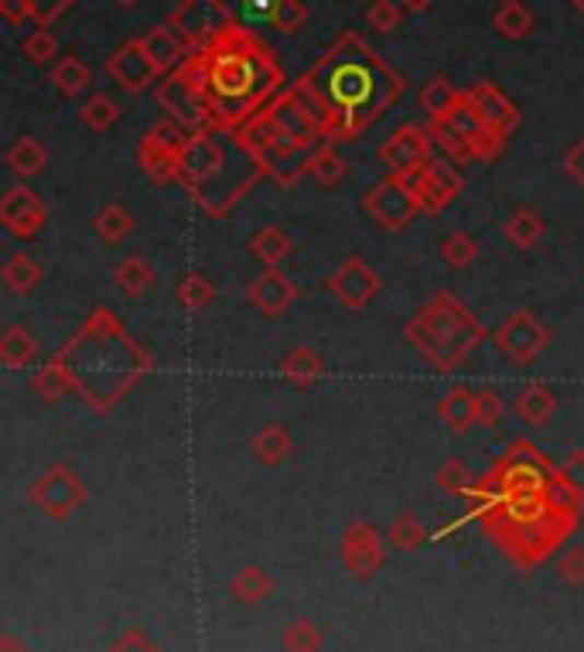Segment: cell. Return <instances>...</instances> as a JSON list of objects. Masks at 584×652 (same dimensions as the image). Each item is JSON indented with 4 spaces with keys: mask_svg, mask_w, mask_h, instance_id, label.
<instances>
[{
    "mask_svg": "<svg viewBox=\"0 0 584 652\" xmlns=\"http://www.w3.org/2000/svg\"><path fill=\"white\" fill-rule=\"evenodd\" d=\"M157 103L168 113V120H175L182 130L188 133H215V117H212V106L209 96L202 90V75H199V62H195V55L164 79L157 82Z\"/></svg>",
    "mask_w": 584,
    "mask_h": 652,
    "instance_id": "7",
    "label": "cell"
},
{
    "mask_svg": "<svg viewBox=\"0 0 584 652\" xmlns=\"http://www.w3.org/2000/svg\"><path fill=\"white\" fill-rule=\"evenodd\" d=\"M404 338L431 362L437 373H452L471 356L486 328L468 307L455 301L452 291H437L417 315L404 325Z\"/></svg>",
    "mask_w": 584,
    "mask_h": 652,
    "instance_id": "5",
    "label": "cell"
},
{
    "mask_svg": "<svg viewBox=\"0 0 584 652\" xmlns=\"http://www.w3.org/2000/svg\"><path fill=\"white\" fill-rule=\"evenodd\" d=\"M462 185H465V178L455 167V161H448V158H431L421 172L413 175V191L421 198V209L428 216L448 209L458 198Z\"/></svg>",
    "mask_w": 584,
    "mask_h": 652,
    "instance_id": "13",
    "label": "cell"
},
{
    "mask_svg": "<svg viewBox=\"0 0 584 652\" xmlns=\"http://www.w3.org/2000/svg\"><path fill=\"white\" fill-rule=\"evenodd\" d=\"M366 212L389 233H400L407 225L421 216V198L413 191V178L404 175H389L386 182H379L370 195H366Z\"/></svg>",
    "mask_w": 584,
    "mask_h": 652,
    "instance_id": "10",
    "label": "cell"
},
{
    "mask_svg": "<svg viewBox=\"0 0 584 652\" xmlns=\"http://www.w3.org/2000/svg\"><path fill=\"white\" fill-rule=\"evenodd\" d=\"M458 96H462V90H455L448 79L437 75V79L424 82V90H421V109L428 113L431 120H441L444 113H448V109L458 103Z\"/></svg>",
    "mask_w": 584,
    "mask_h": 652,
    "instance_id": "38",
    "label": "cell"
},
{
    "mask_svg": "<svg viewBox=\"0 0 584 652\" xmlns=\"http://www.w3.org/2000/svg\"><path fill=\"white\" fill-rule=\"evenodd\" d=\"M260 178L257 161L233 133H191L178 154V185L215 219L226 216Z\"/></svg>",
    "mask_w": 584,
    "mask_h": 652,
    "instance_id": "4",
    "label": "cell"
},
{
    "mask_svg": "<svg viewBox=\"0 0 584 652\" xmlns=\"http://www.w3.org/2000/svg\"><path fill=\"white\" fill-rule=\"evenodd\" d=\"M492 24H495V32L503 35V38H510V42H519V38L530 35V27H534V14H530V8H523L519 0H503V8L495 11Z\"/></svg>",
    "mask_w": 584,
    "mask_h": 652,
    "instance_id": "32",
    "label": "cell"
},
{
    "mask_svg": "<svg viewBox=\"0 0 584 652\" xmlns=\"http://www.w3.org/2000/svg\"><path fill=\"white\" fill-rule=\"evenodd\" d=\"M32 389L42 396V400H59L62 393H69L72 389V380H69V373H66V365H62V359L55 356L51 362H45L42 370L32 376Z\"/></svg>",
    "mask_w": 584,
    "mask_h": 652,
    "instance_id": "36",
    "label": "cell"
},
{
    "mask_svg": "<svg viewBox=\"0 0 584 652\" xmlns=\"http://www.w3.org/2000/svg\"><path fill=\"white\" fill-rule=\"evenodd\" d=\"M195 62H199L202 90L215 117V133L240 130L277 93L288 90L270 48L249 27L240 24H233L206 51H195Z\"/></svg>",
    "mask_w": 584,
    "mask_h": 652,
    "instance_id": "2",
    "label": "cell"
},
{
    "mask_svg": "<svg viewBox=\"0 0 584 652\" xmlns=\"http://www.w3.org/2000/svg\"><path fill=\"white\" fill-rule=\"evenodd\" d=\"M168 24L195 55V51H206L209 45H215L236 21H233V11L226 8V0H182Z\"/></svg>",
    "mask_w": 584,
    "mask_h": 652,
    "instance_id": "9",
    "label": "cell"
},
{
    "mask_svg": "<svg viewBox=\"0 0 584 652\" xmlns=\"http://www.w3.org/2000/svg\"><path fill=\"white\" fill-rule=\"evenodd\" d=\"M72 389L82 393L96 414L109 410L120 396L151 370V356L124 331L114 311L96 307L59 352Z\"/></svg>",
    "mask_w": 584,
    "mask_h": 652,
    "instance_id": "3",
    "label": "cell"
},
{
    "mask_svg": "<svg viewBox=\"0 0 584 652\" xmlns=\"http://www.w3.org/2000/svg\"><path fill=\"white\" fill-rule=\"evenodd\" d=\"M27 8H32V21L38 27H48L55 18L72 8V0H27Z\"/></svg>",
    "mask_w": 584,
    "mask_h": 652,
    "instance_id": "48",
    "label": "cell"
},
{
    "mask_svg": "<svg viewBox=\"0 0 584 652\" xmlns=\"http://www.w3.org/2000/svg\"><path fill=\"white\" fill-rule=\"evenodd\" d=\"M175 294H178L182 307H188V311H202V307H209L215 301V288H212V280L206 273H185L178 280Z\"/></svg>",
    "mask_w": 584,
    "mask_h": 652,
    "instance_id": "40",
    "label": "cell"
},
{
    "mask_svg": "<svg viewBox=\"0 0 584 652\" xmlns=\"http://www.w3.org/2000/svg\"><path fill=\"white\" fill-rule=\"evenodd\" d=\"M0 14L8 24H21L32 18V8H27V0H0Z\"/></svg>",
    "mask_w": 584,
    "mask_h": 652,
    "instance_id": "53",
    "label": "cell"
},
{
    "mask_svg": "<svg viewBox=\"0 0 584 652\" xmlns=\"http://www.w3.org/2000/svg\"><path fill=\"white\" fill-rule=\"evenodd\" d=\"M437 489L448 492V496H468L471 478H468V471H465V465L458 458H448L437 468Z\"/></svg>",
    "mask_w": 584,
    "mask_h": 652,
    "instance_id": "45",
    "label": "cell"
},
{
    "mask_svg": "<svg viewBox=\"0 0 584 652\" xmlns=\"http://www.w3.org/2000/svg\"><path fill=\"white\" fill-rule=\"evenodd\" d=\"M304 21H308V8H304L301 0H277V8L270 14V24L277 27V32H284V35L301 32Z\"/></svg>",
    "mask_w": 584,
    "mask_h": 652,
    "instance_id": "43",
    "label": "cell"
},
{
    "mask_svg": "<svg viewBox=\"0 0 584 652\" xmlns=\"http://www.w3.org/2000/svg\"><path fill=\"white\" fill-rule=\"evenodd\" d=\"M291 451H294V441L281 423H267V428H260L257 438H254V455L264 465H281Z\"/></svg>",
    "mask_w": 584,
    "mask_h": 652,
    "instance_id": "27",
    "label": "cell"
},
{
    "mask_svg": "<svg viewBox=\"0 0 584 652\" xmlns=\"http://www.w3.org/2000/svg\"><path fill=\"white\" fill-rule=\"evenodd\" d=\"M437 414H441V420L448 423L452 431L462 434V431L471 428V423H479V396L471 393V389H465V386H455V389L441 400Z\"/></svg>",
    "mask_w": 584,
    "mask_h": 652,
    "instance_id": "23",
    "label": "cell"
},
{
    "mask_svg": "<svg viewBox=\"0 0 584 652\" xmlns=\"http://www.w3.org/2000/svg\"><path fill=\"white\" fill-rule=\"evenodd\" d=\"M106 75L114 79L120 90L141 93L144 86H151V82H154L161 72H157V66L151 62V55L144 51L141 38H133V42H124L114 55H109Z\"/></svg>",
    "mask_w": 584,
    "mask_h": 652,
    "instance_id": "17",
    "label": "cell"
},
{
    "mask_svg": "<svg viewBox=\"0 0 584 652\" xmlns=\"http://www.w3.org/2000/svg\"><path fill=\"white\" fill-rule=\"evenodd\" d=\"M394 544L400 547V550H410V547H417L424 540V526H421V520L417 516H400L397 523H394Z\"/></svg>",
    "mask_w": 584,
    "mask_h": 652,
    "instance_id": "47",
    "label": "cell"
},
{
    "mask_svg": "<svg viewBox=\"0 0 584 652\" xmlns=\"http://www.w3.org/2000/svg\"><path fill=\"white\" fill-rule=\"evenodd\" d=\"M45 161H48V154H45V148H42V140H35V137L14 140V148L8 151V164H11V172H14L17 178H35V175H42V172H45Z\"/></svg>",
    "mask_w": 584,
    "mask_h": 652,
    "instance_id": "30",
    "label": "cell"
},
{
    "mask_svg": "<svg viewBox=\"0 0 584 652\" xmlns=\"http://www.w3.org/2000/svg\"><path fill=\"white\" fill-rule=\"evenodd\" d=\"M294 298H297V288L277 267H267L254 283H249V301H254L267 318H281L294 304Z\"/></svg>",
    "mask_w": 584,
    "mask_h": 652,
    "instance_id": "20",
    "label": "cell"
},
{
    "mask_svg": "<svg viewBox=\"0 0 584 652\" xmlns=\"http://www.w3.org/2000/svg\"><path fill=\"white\" fill-rule=\"evenodd\" d=\"M79 117H82V124H86L90 130H96V133H103V130H109L117 120H120V106L109 100V96H103V93H96V96H90V103L79 109Z\"/></svg>",
    "mask_w": 584,
    "mask_h": 652,
    "instance_id": "41",
    "label": "cell"
},
{
    "mask_svg": "<svg viewBox=\"0 0 584 652\" xmlns=\"http://www.w3.org/2000/svg\"><path fill=\"white\" fill-rule=\"evenodd\" d=\"M4 283L14 294H32L42 283V267L27 257V253H14V257L4 264Z\"/></svg>",
    "mask_w": 584,
    "mask_h": 652,
    "instance_id": "37",
    "label": "cell"
},
{
    "mask_svg": "<svg viewBox=\"0 0 584 652\" xmlns=\"http://www.w3.org/2000/svg\"><path fill=\"white\" fill-rule=\"evenodd\" d=\"M21 51H24V59H32L35 66H45V62L55 59V51H59V42H55V35L48 32V27H38L35 35L24 38Z\"/></svg>",
    "mask_w": 584,
    "mask_h": 652,
    "instance_id": "44",
    "label": "cell"
},
{
    "mask_svg": "<svg viewBox=\"0 0 584 652\" xmlns=\"http://www.w3.org/2000/svg\"><path fill=\"white\" fill-rule=\"evenodd\" d=\"M479 423L482 428H492V423H499V417H503L506 404H503V396H499L495 389H479Z\"/></svg>",
    "mask_w": 584,
    "mask_h": 652,
    "instance_id": "49",
    "label": "cell"
},
{
    "mask_svg": "<svg viewBox=\"0 0 584 652\" xmlns=\"http://www.w3.org/2000/svg\"><path fill=\"white\" fill-rule=\"evenodd\" d=\"M51 82H55V86H59L66 96H79V93L93 82V72H90V66H86V62L75 59V55H66V59L55 62V69H51Z\"/></svg>",
    "mask_w": 584,
    "mask_h": 652,
    "instance_id": "34",
    "label": "cell"
},
{
    "mask_svg": "<svg viewBox=\"0 0 584 652\" xmlns=\"http://www.w3.org/2000/svg\"><path fill=\"white\" fill-rule=\"evenodd\" d=\"M441 257H444V264H452V267H468V264H476V257H479V243L471 240L468 233H452L448 240L441 243Z\"/></svg>",
    "mask_w": 584,
    "mask_h": 652,
    "instance_id": "42",
    "label": "cell"
},
{
    "mask_svg": "<svg viewBox=\"0 0 584 652\" xmlns=\"http://www.w3.org/2000/svg\"><path fill=\"white\" fill-rule=\"evenodd\" d=\"M564 172H568V178H571L574 185H581V188H584V137H581L577 144L568 151V158H564Z\"/></svg>",
    "mask_w": 584,
    "mask_h": 652,
    "instance_id": "51",
    "label": "cell"
},
{
    "mask_svg": "<svg viewBox=\"0 0 584 652\" xmlns=\"http://www.w3.org/2000/svg\"><path fill=\"white\" fill-rule=\"evenodd\" d=\"M294 86L318 113L322 144H342L397 103L404 79L379 59L363 35L346 32Z\"/></svg>",
    "mask_w": 584,
    "mask_h": 652,
    "instance_id": "1",
    "label": "cell"
},
{
    "mask_svg": "<svg viewBox=\"0 0 584 652\" xmlns=\"http://www.w3.org/2000/svg\"><path fill=\"white\" fill-rule=\"evenodd\" d=\"M346 560H349L352 571H373V567L383 560V550H379L373 526L359 523L346 533Z\"/></svg>",
    "mask_w": 584,
    "mask_h": 652,
    "instance_id": "24",
    "label": "cell"
},
{
    "mask_svg": "<svg viewBox=\"0 0 584 652\" xmlns=\"http://www.w3.org/2000/svg\"><path fill=\"white\" fill-rule=\"evenodd\" d=\"M236 594L240 598H257V594H264L267 591V581L260 578V571H243L240 578H236Z\"/></svg>",
    "mask_w": 584,
    "mask_h": 652,
    "instance_id": "52",
    "label": "cell"
},
{
    "mask_svg": "<svg viewBox=\"0 0 584 652\" xmlns=\"http://www.w3.org/2000/svg\"><path fill=\"white\" fill-rule=\"evenodd\" d=\"M437 124H444L452 133H458L462 140H468V148H471V140H476V137L486 130V124H482V117H479V109L471 106L468 93H462L458 103H455L448 113H444V117H441ZM471 158H476V154H471Z\"/></svg>",
    "mask_w": 584,
    "mask_h": 652,
    "instance_id": "31",
    "label": "cell"
},
{
    "mask_svg": "<svg viewBox=\"0 0 584 652\" xmlns=\"http://www.w3.org/2000/svg\"><path fill=\"white\" fill-rule=\"evenodd\" d=\"M558 475L584 499V451H571V455L564 458V465L558 468Z\"/></svg>",
    "mask_w": 584,
    "mask_h": 652,
    "instance_id": "50",
    "label": "cell"
},
{
    "mask_svg": "<svg viewBox=\"0 0 584 652\" xmlns=\"http://www.w3.org/2000/svg\"><path fill=\"white\" fill-rule=\"evenodd\" d=\"M32 499L48 516H69L75 505L86 502V489H82V481L66 465H55L32 486Z\"/></svg>",
    "mask_w": 584,
    "mask_h": 652,
    "instance_id": "15",
    "label": "cell"
},
{
    "mask_svg": "<svg viewBox=\"0 0 584 652\" xmlns=\"http://www.w3.org/2000/svg\"><path fill=\"white\" fill-rule=\"evenodd\" d=\"M571 8H574L577 14H584V0H571Z\"/></svg>",
    "mask_w": 584,
    "mask_h": 652,
    "instance_id": "56",
    "label": "cell"
},
{
    "mask_svg": "<svg viewBox=\"0 0 584 652\" xmlns=\"http://www.w3.org/2000/svg\"><path fill=\"white\" fill-rule=\"evenodd\" d=\"M281 376L294 386H315L325 376V359L315 349H294L281 362Z\"/></svg>",
    "mask_w": 584,
    "mask_h": 652,
    "instance_id": "25",
    "label": "cell"
},
{
    "mask_svg": "<svg viewBox=\"0 0 584 652\" xmlns=\"http://www.w3.org/2000/svg\"><path fill=\"white\" fill-rule=\"evenodd\" d=\"M233 140L257 161L260 172L270 175L273 185H281V188H291L308 175V161L315 154V151L312 154L301 151L294 140L273 124L267 109H260L254 120H246L240 130H233Z\"/></svg>",
    "mask_w": 584,
    "mask_h": 652,
    "instance_id": "6",
    "label": "cell"
},
{
    "mask_svg": "<svg viewBox=\"0 0 584 652\" xmlns=\"http://www.w3.org/2000/svg\"><path fill=\"white\" fill-rule=\"evenodd\" d=\"M503 233H506V240H510L516 249H530V246H537V240L544 236V219H540L537 209L523 206V209H516V212L506 219Z\"/></svg>",
    "mask_w": 584,
    "mask_h": 652,
    "instance_id": "29",
    "label": "cell"
},
{
    "mask_svg": "<svg viewBox=\"0 0 584 652\" xmlns=\"http://www.w3.org/2000/svg\"><path fill=\"white\" fill-rule=\"evenodd\" d=\"M561 571H564L568 581H584V554L581 550H571L568 560L561 563Z\"/></svg>",
    "mask_w": 584,
    "mask_h": 652,
    "instance_id": "54",
    "label": "cell"
},
{
    "mask_svg": "<svg viewBox=\"0 0 584 652\" xmlns=\"http://www.w3.org/2000/svg\"><path fill=\"white\" fill-rule=\"evenodd\" d=\"M465 93H468L471 106L479 109V117L489 130H499L510 137L519 127V109L513 106V100L503 90H495L492 82H476V86Z\"/></svg>",
    "mask_w": 584,
    "mask_h": 652,
    "instance_id": "19",
    "label": "cell"
},
{
    "mask_svg": "<svg viewBox=\"0 0 584 652\" xmlns=\"http://www.w3.org/2000/svg\"><path fill=\"white\" fill-rule=\"evenodd\" d=\"M144 51L151 55V62L157 66V72H175L185 59H188V45L182 42V35L175 32L172 24H154L148 35H141Z\"/></svg>",
    "mask_w": 584,
    "mask_h": 652,
    "instance_id": "21",
    "label": "cell"
},
{
    "mask_svg": "<svg viewBox=\"0 0 584 652\" xmlns=\"http://www.w3.org/2000/svg\"><path fill=\"white\" fill-rule=\"evenodd\" d=\"M130 230H133V216H130L127 206L109 202V206L100 209V216H96V236L103 243H120V240L130 236Z\"/></svg>",
    "mask_w": 584,
    "mask_h": 652,
    "instance_id": "35",
    "label": "cell"
},
{
    "mask_svg": "<svg viewBox=\"0 0 584 652\" xmlns=\"http://www.w3.org/2000/svg\"><path fill=\"white\" fill-rule=\"evenodd\" d=\"M249 253L264 264V267H277L288 253H291V236L277 225H264L254 236H249Z\"/></svg>",
    "mask_w": 584,
    "mask_h": 652,
    "instance_id": "28",
    "label": "cell"
},
{
    "mask_svg": "<svg viewBox=\"0 0 584 652\" xmlns=\"http://www.w3.org/2000/svg\"><path fill=\"white\" fill-rule=\"evenodd\" d=\"M492 338H495L499 352L519 365H530L550 346V331L544 328V322L537 315H530V311H516V315H510L495 328Z\"/></svg>",
    "mask_w": 584,
    "mask_h": 652,
    "instance_id": "12",
    "label": "cell"
},
{
    "mask_svg": "<svg viewBox=\"0 0 584 652\" xmlns=\"http://www.w3.org/2000/svg\"><path fill=\"white\" fill-rule=\"evenodd\" d=\"M328 291L336 294L346 307H363L379 294V277L366 260L352 257L328 277Z\"/></svg>",
    "mask_w": 584,
    "mask_h": 652,
    "instance_id": "18",
    "label": "cell"
},
{
    "mask_svg": "<svg viewBox=\"0 0 584 652\" xmlns=\"http://www.w3.org/2000/svg\"><path fill=\"white\" fill-rule=\"evenodd\" d=\"M553 410H558V396H553L544 383H530L513 400V414L523 423H530V428H544V423L553 417Z\"/></svg>",
    "mask_w": 584,
    "mask_h": 652,
    "instance_id": "22",
    "label": "cell"
},
{
    "mask_svg": "<svg viewBox=\"0 0 584 652\" xmlns=\"http://www.w3.org/2000/svg\"><path fill=\"white\" fill-rule=\"evenodd\" d=\"M366 21L370 27H376V32H394V27H400L404 21V8L397 4V0H373L370 11H366Z\"/></svg>",
    "mask_w": 584,
    "mask_h": 652,
    "instance_id": "46",
    "label": "cell"
},
{
    "mask_svg": "<svg viewBox=\"0 0 584 652\" xmlns=\"http://www.w3.org/2000/svg\"><path fill=\"white\" fill-rule=\"evenodd\" d=\"M0 225H4V230L21 243L35 240L45 225V202L24 185L11 188L4 195V202H0Z\"/></svg>",
    "mask_w": 584,
    "mask_h": 652,
    "instance_id": "16",
    "label": "cell"
},
{
    "mask_svg": "<svg viewBox=\"0 0 584 652\" xmlns=\"http://www.w3.org/2000/svg\"><path fill=\"white\" fill-rule=\"evenodd\" d=\"M38 356V342L35 335L21 328V325H11L0 338V362L8 365V370H24V365H32Z\"/></svg>",
    "mask_w": 584,
    "mask_h": 652,
    "instance_id": "26",
    "label": "cell"
},
{
    "mask_svg": "<svg viewBox=\"0 0 584 652\" xmlns=\"http://www.w3.org/2000/svg\"><path fill=\"white\" fill-rule=\"evenodd\" d=\"M553 475L558 468L547 462L544 451H537L530 441H516L503 451V458L492 465L486 478L499 492H547Z\"/></svg>",
    "mask_w": 584,
    "mask_h": 652,
    "instance_id": "8",
    "label": "cell"
},
{
    "mask_svg": "<svg viewBox=\"0 0 584 652\" xmlns=\"http://www.w3.org/2000/svg\"><path fill=\"white\" fill-rule=\"evenodd\" d=\"M191 133L182 130L175 120H164L157 127H151L144 137H141V148H137V161L148 172L151 182L157 185H168V182H178V154L185 148V140Z\"/></svg>",
    "mask_w": 584,
    "mask_h": 652,
    "instance_id": "11",
    "label": "cell"
},
{
    "mask_svg": "<svg viewBox=\"0 0 584 652\" xmlns=\"http://www.w3.org/2000/svg\"><path fill=\"white\" fill-rule=\"evenodd\" d=\"M431 4H434V0H400V8L410 11V14H421V11H428Z\"/></svg>",
    "mask_w": 584,
    "mask_h": 652,
    "instance_id": "55",
    "label": "cell"
},
{
    "mask_svg": "<svg viewBox=\"0 0 584 652\" xmlns=\"http://www.w3.org/2000/svg\"><path fill=\"white\" fill-rule=\"evenodd\" d=\"M431 144H434L431 130H424V127H400V130L379 148V161H383L394 175L413 178V175L421 172V167L431 161Z\"/></svg>",
    "mask_w": 584,
    "mask_h": 652,
    "instance_id": "14",
    "label": "cell"
},
{
    "mask_svg": "<svg viewBox=\"0 0 584 652\" xmlns=\"http://www.w3.org/2000/svg\"><path fill=\"white\" fill-rule=\"evenodd\" d=\"M114 277H117V283L127 291V294H144V291H151V283L157 280V273H154V267L144 260V257H127V260H120L117 264V270H114Z\"/></svg>",
    "mask_w": 584,
    "mask_h": 652,
    "instance_id": "39",
    "label": "cell"
},
{
    "mask_svg": "<svg viewBox=\"0 0 584 652\" xmlns=\"http://www.w3.org/2000/svg\"><path fill=\"white\" fill-rule=\"evenodd\" d=\"M308 175L318 182V188H336L346 178V158L331 144H322L308 161Z\"/></svg>",
    "mask_w": 584,
    "mask_h": 652,
    "instance_id": "33",
    "label": "cell"
},
{
    "mask_svg": "<svg viewBox=\"0 0 584 652\" xmlns=\"http://www.w3.org/2000/svg\"><path fill=\"white\" fill-rule=\"evenodd\" d=\"M120 4H133V0H120Z\"/></svg>",
    "mask_w": 584,
    "mask_h": 652,
    "instance_id": "57",
    "label": "cell"
}]
</instances>
